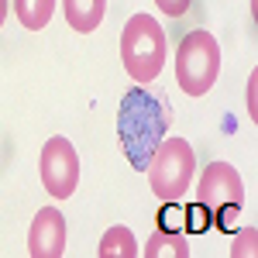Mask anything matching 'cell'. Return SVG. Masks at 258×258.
<instances>
[{
	"instance_id": "3957f363",
	"label": "cell",
	"mask_w": 258,
	"mask_h": 258,
	"mask_svg": "<svg viewBox=\"0 0 258 258\" xmlns=\"http://www.w3.org/2000/svg\"><path fill=\"white\" fill-rule=\"evenodd\" d=\"M193 169H197V152L186 138H162V145L152 152V159L145 165L148 186L162 203H176L189 193Z\"/></svg>"
},
{
	"instance_id": "7c38bea8",
	"label": "cell",
	"mask_w": 258,
	"mask_h": 258,
	"mask_svg": "<svg viewBox=\"0 0 258 258\" xmlns=\"http://www.w3.org/2000/svg\"><path fill=\"white\" fill-rule=\"evenodd\" d=\"M258 255V231L248 224L244 231H241L238 238H234V248H231V258H255Z\"/></svg>"
},
{
	"instance_id": "30bf717a",
	"label": "cell",
	"mask_w": 258,
	"mask_h": 258,
	"mask_svg": "<svg viewBox=\"0 0 258 258\" xmlns=\"http://www.w3.org/2000/svg\"><path fill=\"white\" fill-rule=\"evenodd\" d=\"M141 255L145 258H189V244H186V238H179L172 231L159 227L152 238L145 241Z\"/></svg>"
},
{
	"instance_id": "5bb4252c",
	"label": "cell",
	"mask_w": 258,
	"mask_h": 258,
	"mask_svg": "<svg viewBox=\"0 0 258 258\" xmlns=\"http://www.w3.org/2000/svg\"><path fill=\"white\" fill-rule=\"evenodd\" d=\"M255 86H258V69H251L248 76V117L258 120V103H255Z\"/></svg>"
},
{
	"instance_id": "6da1fadb",
	"label": "cell",
	"mask_w": 258,
	"mask_h": 258,
	"mask_svg": "<svg viewBox=\"0 0 258 258\" xmlns=\"http://www.w3.org/2000/svg\"><path fill=\"white\" fill-rule=\"evenodd\" d=\"M172 124V103L165 100V93L152 90L148 83L135 86L120 97L117 107V138L127 162L145 172V165L152 159V152L162 145L165 131Z\"/></svg>"
},
{
	"instance_id": "5b68a950",
	"label": "cell",
	"mask_w": 258,
	"mask_h": 258,
	"mask_svg": "<svg viewBox=\"0 0 258 258\" xmlns=\"http://www.w3.org/2000/svg\"><path fill=\"white\" fill-rule=\"evenodd\" d=\"M244 203V182L231 162H210L197 182V207L217 227H231Z\"/></svg>"
},
{
	"instance_id": "8fae6325",
	"label": "cell",
	"mask_w": 258,
	"mask_h": 258,
	"mask_svg": "<svg viewBox=\"0 0 258 258\" xmlns=\"http://www.w3.org/2000/svg\"><path fill=\"white\" fill-rule=\"evenodd\" d=\"M100 258H138V241L127 227H110L97 248Z\"/></svg>"
},
{
	"instance_id": "7a4b0ae2",
	"label": "cell",
	"mask_w": 258,
	"mask_h": 258,
	"mask_svg": "<svg viewBox=\"0 0 258 258\" xmlns=\"http://www.w3.org/2000/svg\"><path fill=\"white\" fill-rule=\"evenodd\" d=\"M165 55H169V38L159 21L152 14L127 18L124 31H120V62L127 69V76L138 86L155 83L159 73L165 69Z\"/></svg>"
},
{
	"instance_id": "ba28073f",
	"label": "cell",
	"mask_w": 258,
	"mask_h": 258,
	"mask_svg": "<svg viewBox=\"0 0 258 258\" xmlns=\"http://www.w3.org/2000/svg\"><path fill=\"white\" fill-rule=\"evenodd\" d=\"M62 14L73 31L90 35L100 28V21L107 14V0H62Z\"/></svg>"
},
{
	"instance_id": "52a82bcc",
	"label": "cell",
	"mask_w": 258,
	"mask_h": 258,
	"mask_svg": "<svg viewBox=\"0 0 258 258\" xmlns=\"http://www.w3.org/2000/svg\"><path fill=\"white\" fill-rule=\"evenodd\" d=\"M28 255L31 258H62L66 255V217L55 207H41L31 231H28Z\"/></svg>"
},
{
	"instance_id": "8992f818",
	"label": "cell",
	"mask_w": 258,
	"mask_h": 258,
	"mask_svg": "<svg viewBox=\"0 0 258 258\" xmlns=\"http://www.w3.org/2000/svg\"><path fill=\"white\" fill-rule=\"evenodd\" d=\"M41 186L45 193H52L55 200H69L80 186V155L73 148V141L55 135L41 145V159H38Z\"/></svg>"
},
{
	"instance_id": "9c48e42d",
	"label": "cell",
	"mask_w": 258,
	"mask_h": 258,
	"mask_svg": "<svg viewBox=\"0 0 258 258\" xmlns=\"http://www.w3.org/2000/svg\"><path fill=\"white\" fill-rule=\"evenodd\" d=\"M11 7L18 14L21 28H28V31L48 28V21L55 14V0H11Z\"/></svg>"
},
{
	"instance_id": "4fadbf2b",
	"label": "cell",
	"mask_w": 258,
	"mask_h": 258,
	"mask_svg": "<svg viewBox=\"0 0 258 258\" xmlns=\"http://www.w3.org/2000/svg\"><path fill=\"white\" fill-rule=\"evenodd\" d=\"M155 4H159V11L165 14V18H182V14L189 11L193 0H155Z\"/></svg>"
},
{
	"instance_id": "9a60e30c",
	"label": "cell",
	"mask_w": 258,
	"mask_h": 258,
	"mask_svg": "<svg viewBox=\"0 0 258 258\" xmlns=\"http://www.w3.org/2000/svg\"><path fill=\"white\" fill-rule=\"evenodd\" d=\"M7 11H11V0H0V28H4V21H7Z\"/></svg>"
},
{
	"instance_id": "277c9868",
	"label": "cell",
	"mask_w": 258,
	"mask_h": 258,
	"mask_svg": "<svg viewBox=\"0 0 258 258\" xmlns=\"http://www.w3.org/2000/svg\"><path fill=\"white\" fill-rule=\"evenodd\" d=\"M220 76V41L203 31L193 28L189 35H182L176 48V83L186 97H203L214 90V83Z\"/></svg>"
}]
</instances>
